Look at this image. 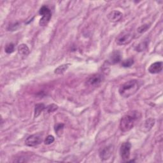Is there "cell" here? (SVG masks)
Returning <instances> with one entry per match:
<instances>
[{
    "label": "cell",
    "instance_id": "6da1fadb",
    "mask_svg": "<svg viewBox=\"0 0 163 163\" xmlns=\"http://www.w3.org/2000/svg\"><path fill=\"white\" fill-rule=\"evenodd\" d=\"M141 117L140 112L138 111H131L124 115L120 122V129L122 132L130 131L135 126L137 122Z\"/></svg>",
    "mask_w": 163,
    "mask_h": 163
},
{
    "label": "cell",
    "instance_id": "7a4b0ae2",
    "mask_svg": "<svg viewBox=\"0 0 163 163\" xmlns=\"http://www.w3.org/2000/svg\"><path fill=\"white\" fill-rule=\"evenodd\" d=\"M139 82L137 80H131L122 84L118 89V93L123 98H129L134 95L139 89Z\"/></svg>",
    "mask_w": 163,
    "mask_h": 163
},
{
    "label": "cell",
    "instance_id": "3957f363",
    "mask_svg": "<svg viewBox=\"0 0 163 163\" xmlns=\"http://www.w3.org/2000/svg\"><path fill=\"white\" fill-rule=\"evenodd\" d=\"M39 13L42 16L41 19L40 20L39 24L41 26H46L50 21L51 19V12L50 10L46 6H43L39 11Z\"/></svg>",
    "mask_w": 163,
    "mask_h": 163
},
{
    "label": "cell",
    "instance_id": "277c9868",
    "mask_svg": "<svg viewBox=\"0 0 163 163\" xmlns=\"http://www.w3.org/2000/svg\"><path fill=\"white\" fill-rule=\"evenodd\" d=\"M133 37L134 35L131 32L124 31L117 36L115 41L118 46H125L132 41Z\"/></svg>",
    "mask_w": 163,
    "mask_h": 163
},
{
    "label": "cell",
    "instance_id": "5b68a950",
    "mask_svg": "<svg viewBox=\"0 0 163 163\" xmlns=\"http://www.w3.org/2000/svg\"><path fill=\"white\" fill-rule=\"evenodd\" d=\"M131 144L129 142H124L121 145L120 149V155L124 161H128L130 157V151Z\"/></svg>",
    "mask_w": 163,
    "mask_h": 163
},
{
    "label": "cell",
    "instance_id": "8992f818",
    "mask_svg": "<svg viewBox=\"0 0 163 163\" xmlns=\"http://www.w3.org/2000/svg\"><path fill=\"white\" fill-rule=\"evenodd\" d=\"M43 141L42 137L39 134L29 136L25 141L26 145L29 146H35L40 144Z\"/></svg>",
    "mask_w": 163,
    "mask_h": 163
},
{
    "label": "cell",
    "instance_id": "52a82bcc",
    "mask_svg": "<svg viewBox=\"0 0 163 163\" xmlns=\"http://www.w3.org/2000/svg\"><path fill=\"white\" fill-rule=\"evenodd\" d=\"M113 151V147L112 145H109L103 148L99 151V156L101 160H107L112 156Z\"/></svg>",
    "mask_w": 163,
    "mask_h": 163
},
{
    "label": "cell",
    "instance_id": "ba28073f",
    "mask_svg": "<svg viewBox=\"0 0 163 163\" xmlns=\"http://www.w3.org/2000/svg\"><path fill=\"white\" fill-rule=\"evenodd\" d=\"M103 81V76L101 74H94L87 80V85L89 86H98Z\"/></svg>",
    "mask_w": 163,
    "mask_h": 163
},
{
    "label": "cell",
    "instance_id": "9c48e42d",
    "mask_svg": "<svg viewBox=\"0 0 163 163\" xmlns=\"http://www.w3.org/2000/svg\"><path fill=\"white\" fill-rule=\"evenodd\" d=\"M122 17H123L122 13L118 10H113L110 13H108L107 16L108 19L110 22H118L120 20H121Z\"/></svg>",
    "mask_w": 163,
    "mask_h": 163
},
{
    "label": "cell",
    "instance_id": "30bf717a",
    "mask_svg": "<svg viewBox=\"0 0 163 163\" xmlns=\"http://www.w3.org/2000/svg\"><path fill=\"white\" fill-rule=\"evenodd\" d=\"M121 60V54L120 52L118 50H115L110 55L108 62L112 65H115L119 63Z\"/></svg>",
    "mask_w": 163,
    "mask_h": 163
},
{
    "label": "cell",
    "instance_id": "8fae6325",
    "mask_svg": "<svg viewBox=\"0 0 163 163\" xmlns=\"http://www.w3.org/2000/svg\"><path fill=\"white\" fill-rule=\"evenodd\" d=\"M162 62L159 61L152 64L149 68V71L152 74H157L160 73L162 71Z\"/></svg>",
    "mask_w": 163,
    "mask_h": 163
},
{
    "label": "cell",
    "instance_id": "7c38bea8",
    "mask_svg": "<svg viewBox=\"0 0 163 163\" xmlns=\"http://www.w3.org/2000/svg\"><path fill=\"white\" fill-rule=\"evenodd\" d=\"M18 52L20 55L26 56L29 54V49L25 44H21L18 47Z\"/></svg>",
    "mask_w": 163,
    "mask_h": 163
},
{
    "label": "cell",
    "instance_id": "4fadbf2b",
    "mask_svg": "<svg viewBox=\"0 0 163 163\" xmlns=\"http://www.w3.org/2000/svg\"><path fill=\"white\" fill-rule=\"evenodd\" d=\"M154 122H155V121H154V119H153V118H149V119L146 120L143 124V129H146V131H149L154 126Z\"/></svg>",
    "mask_w": 163,
    "mask_h": 163
},
{
    "label": "cell",
    "instance_id": "5bb4252c",
    "mask_svg": "<svg viewBox=\"0 0 163 163\" xmlns=\"http://www.w3.org/2000/svg\"><path fill=\"white\" fill-rule=\"evenodd\" d=\"M45 108H46L45 105L42 104V103H40V104L36 105L35 108V115H34L35 118L38 117Z\"/></svg>",
    "mask_w": 163,
    "mask_h": 163
},
{
    "label": "cell",
    "instance_id": "9a60e30c",
    "mask_svg": "<svg viewBox=\"0 0 163 163\" xmlns=\"http://www.w3.org/2000/svg\"><path fill=\"white\" fill-rule=\"evenodd\" d=\"M147 47H148V41L146 40H145L139 44V45L137 47L136 49L138 52H142L145 50L147 48Z\"/></svg>",
    "mask_w": 163,
    "mask_h": 163
},
{
    "label": "cell",
    "instance_id": "2e32d148",
    "mask_svg": "<svg viewBox=\"0 0 163 163\" xmlns=\"http://www.w3.org/2000/svg\"><path fill=\"white\" fill-rule=\"evenodd\" d=\"M68 65H63L61 66H59L55 70L54 73L55 74H62L68 68Z\"/></svg>",
    "mask_w": 163,
    "mask_h": 163
},
{
    "label": "cell",
    "instance_id": "e0dca14e",
    "mask_svg": "<svg viewBox=\"0 0 163 163\" xmlns=\"http://www.w3.org/2000/svg\"><path fill=\"white\" fill-rule=\"evenodd\" d=\"M63 128H64L63 124H59L55 126V131L58 136H61L62 135Z\"/></svg>",
    "mask_w": 163,
    "mask_h": 163
},
{
    "label": "cell",
    "instance_id": "ac0fdd59",
    "mask_svg": "<svg viewBox=\"0 0 163 163\" xmlns=\"http://www.w3.org/2000/svg\"><path fill=\"white\" fill-rule=\"evenodd\" d=\"M133 63H134V60L132 58H129L127 59H126L122 63V66L124 68H128L131 66Z\"/></svg>",
    "mask_w": 163,
    "mask_h": 163
},
{
    "label": "cell",
    "instance_id": "d6986e66",
    "mask_svg": "<svg viewBox=\"0 0 163 163\" xmlns=\"http://www.w3.org/2000/svg\"><path fill=\"white\" fill-rule=\"evenodd\" d=\"M14 49H15L14 45L12 43L7 44V45L5 47V51L7 54H11V53L13 52Z\"/></svg>",
    "mask_w": 163,
    "mask_h": 163
},
{
    "label": "cell",
    "instance_id": "ffe728a7",
    "mask_svg": "<svg viewBox=\"0 0 163 163\" xmlns=\"http://www.w3.org/2000/svg\"><path fill=\"white\" fill-rule=\"evenodd\" d=\"M57 108H58V107H57L56 105L52 104V105H49L47 107H46V110L47 112H48V113H51V112H55L56 110H57Z\"/></svg>",
    "mask_w": 163,
    "mask_h": 163
},
{
    "label": "cell",
    "instance_id": "44dd1931",
    "mask_svg": "<svg viewBox=\"0 0 163 163\" xmlns=\"http://www.w3.org/2000/svg\"><path fill=\"white\" fill-rule=\"evenodd\" d=\"M149 26L148 24H144L141 26H140V27H138V29H137V31L138 33H143L144 32H145L148 29H149Z\"/></svg>",
    "mask_w": 163,
    "mask_h": 163
},
{
    "label": "cell",
    "instance_id": "7402d4cb",
    "mask_svg": "<svg viewBox=\"0 0 163 163\" xmlns=\"http://www.w3.org/2000/svg\"><path fill=\"white\" fill-rule=\"evenodd\" d=\"M54 141V137L53 136L49 135L46 138V139L45 140V141L44 142H45L46 145H50Z\"/></svg>",
    "mask_w": 163,
    "mask_h": 163
}]
</instances>
